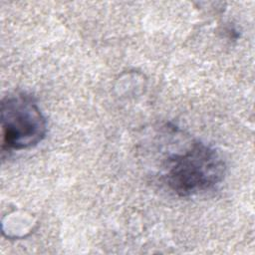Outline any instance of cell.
Masks as SVG:
<instances>
[{"label":"cell","mask_w":255,"mask_h":255,"mask_svg":"<svg viewBox=\"0 0 255 255\" xmlns=\"http://www.w3.org/2000/svg\"><path fill=\"white\" fill-rule=\"evenodd\" d=\"M2 148L26 149L43 140L47 132L46 119L29 96H8L1 103Z\"/></svg>","instance_id":"7a4b0ae2"},{"label":"cell","mask_w":255,"mask_h":255,"mask_svg":"<svg viewBox=\"0 0 255 255\" xmlns=\"http://www.w3.org/2000/svg\"><path fill=\"white\" fill-rule=\"evenodd\" d=\"M225 163L215 148L198 140L189 141L182 149L165 158L163 178L178 196H191L206 191L224 177Z\"/></svg>","instance_id":"6da1fadb"}]
</instances>
